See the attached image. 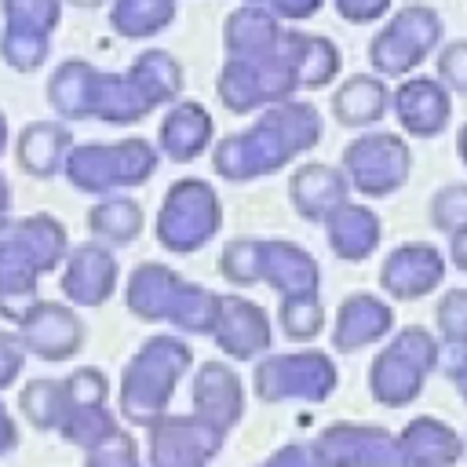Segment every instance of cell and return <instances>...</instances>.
Returning <instances> with one entry per match:
<instances>
[{"instance_id": "8fae6325", "label": "cell", "mask_w": 467, "mask_h": 467, "mask_svg": "<svg viewBox=\"0 0 467 467\" xmlns=\"http://www.w3.org/2000/svg\"><path fill=\"white\" fill-rule=\"evenodd\" d=\"M212 139V117L197 102H179L161 124V142L175 161H193Z\"/></svg>"}, {"instance_id": "3957f363", "label": "cell", "mask_w": 467, "mask_h": 467, "mask_svg": "<svg viewBox=\"0 0 467 467\" xmlns=\"http://www.w3.org/2000/svg\"><path fill=\"white\" fill-rule=\"evenodd\" d=\"M296 88V73L281 51L266 58H226V66L219 69V99L234 113H248L266 102H285Z\"/></svg>"}, {"instance_id": "e0dca14e", "label": "cell", "mask_w": 467, "mask_h": 467, "mask_svg": "<svg viewBox=\"0 0 467 467\" xmlns=\"http://www.w3.org/2000/svg\"><path fill=\"white\" fill-rule=\"evenodd\" d=\"M339 18L350 26H372L390 11V0H332Z\"/></svg>"}, {"instance_id": "9c48e42d", "label": "cell", "mask_w": 467, "mask_h": 467, "mask_svg": "<svg viewBox=\"0 0 467 467\" xmlns=\"http://www.w3.org/2000/svg\"><path fill=\"white\" fill-rule=\"evenodd\" d=\"M387 102H390V91H387V84H383L379 73L376 77L372 73H354V77H347L336 88L332 113L347 128H365V124H372V120L383 117Z\"/></svg>"}, {"instance_id": "5b68a950", "label": "cell", "mask_w": 467, "mask_h": 467, "mask_svg": "<svg viewBox=\"0 0 467 467\" xmlns=\"http://www.w3.org/2000/svg\"><path fill=\"white\" fill-rule=\"evenodd\" d=\"M219 226V204L212 186L186 179L168 190L164 212H161V241L168 248H197L201 241L212 237Z\"/></svg>"}, {"instance_id": "4fadbf2b", "label": "cell", "mask_w": 467, "mask_h": 467, "mask_svg": "<svg viewBox=\"0 0 467 467\" xmlns=\"http://www.w3.org/2000/svg\"><path fill=\"white\" fill-rule=\"evenodd\" d=\"M179 15L175 0H117L109 11V22L120 36H153L168 29Z\"/></svg>"}, {"instance_id": "ba28073f", "label": "cell", "mask_w": 467, "mask_h": 467, "mask_svg": "<svg viewBox=\"0 0 467 467\" xmlns=\"http://www.w3.org/2000/svg\"><path fill=\"white\" fill-rule=\"evenodd\" d=\"M277 51L292 66L299 88H325L339 73V47L328 36L303 33V29H285Z\"/></svg>"}, {"instance_id": "6da1fadb", "label": "cell", "mask_w": 467, "mask_h": 467, "mask_svg": "<svg viewBox=\"0 0 467 467\" xmlns=\"http://www.w3.org/2000/svg\"><path fill=\"white\" fill-rule=\"evenodd\" d=\"M321 135L317 109L306 102H277L270 113H263L248 131L230 135L215 150V168L230 182L255 179L263 171L281 168L288 157L310 150Z\"/></svg>"}, {"instance_id": "2e32d148", "label": "cell", "mask_w": 467, "mask_h": 467, "mask_svg": "<svg viewBox=\"0 0 467 467\" xmlns=\"http://www.w3.org/2000/svg\"><path fill=\"white\" fill-rule=\"evenodd\" d=\"M434 223L445 226V230H456V226H467V186H449L434 197V208H431Z\"/></svg>"}, {"instance_id": "5bb4252c", "label": "cell", "mask_w": 467, "mask_h": 467, "mask_svg": "<svg viewBox=\"0 0 467 467\" xmlns=\"http://www.w3.org/2000/svg\"><path fill=\"white\" fill-rule=\"evenodd\" d=\"M328 230H332L336 252H343V255H365L376 244L379 223H376V215L368 208H347V204H339L336 215H332V223H328Z\"/></svg>"}, {"instance_id": "ffe728a7", "label": "cell", "mask_w": 467, "mask_h": 467, "mask_svg": "<svg viewBox=\"0 0 467 467\" xmlns=\"http://www.w3.org/2000/svg\"><path fill=\"white\" fill-rule=\"evenodd\" d=\"M456 146H460V161L467 164V124L460 128V139H456Z\"/></svg>"}, {"instance_id": "d6986e66", "label": "cell", "mask_w": 467, "mask_h": 467, "mask_svg": "<svg viewBox=\"0 0 467 467\" xmlns=\"http://www.w3.org/2000/svg\"><path fill=\"white\" fill-rule=\"evenodd\" d=\"M452 252H456V263L467 270V226H456V234H452Z\"/></svg>"}, {"instance_id": "7402d4cb", "label": "cell", "mask_w": 467, "mask_h": 467, "mask_svg": "<svg viewBox=\"0 0 467 467\" xmlns=\"http://www.w3.org/2000/svg\"><path fill=\"white\" fill-rule=\"evenodd\" d=\"M244 4H263V0H244Z\"/></svg>"}, {"instance_id": "30bf717a", "label": "cell", "mask_w": 467, "mask_h": 467, "mask_svg": "<svg viewBox=\"0 0 467 467\" xmlns=\"http://www.w3.org/2000/svg\"><path fill=\"white\" fill-rule=\"evenodd\" d=\"M347 193V179L325 164H303L292 175V201L306 219H321L325 212L339 208Z\"/></svg>"}, {"instance_id": "ac0fdd59", "label": "cell", "mask_w": 467, "mask_h": 467, "mask_svg": "<svg viewBox=\"0 0 467 467\" xmlns=\"http://www.w3.org/2000/svg\"><path fill=\"white\" fill-rule=\"evenodd\" d=\"M325 0H263V7H270L281 22H306L321 11Z\"/></svg>"}, {"instance_id": "7a4b0ae2", "label": "cell", "mask_w": 467, "mask_h": 467, "mask_svg": "<svg viewBox=\"0 0 467 467\" xmlns=\"http://www.w3.org/2000/svg\"><path fill=\"white\" fill-rule=\"evenodd\" d=\"M445 22L427 4H409L390 15V22L368 40V62L379 77H405L416 69L438 44H441Z\"/></svg>"}, {"instance_id": "44dd1931", "label": "cell", "mask_w": 467, "mask_h": 467, "mask_svg": "<svg viewBox=\"0 0 467 467\" xmlns=\"http://www.w3.org/2000/svg\"><path fill=\"white\" fill-rule=\"evenodd\" d=\"M69 4H77V7H99L102 0H69Z\"/></svg>"}, {"instance_id": "277c9868", "label": "cell", "mask_w": 467, "mask_h": 467, "mask_svg": "<svg viewBox=\"0 0 467 467\" xmlns=\"http://www.w3.org/2000/svg\"><path fill=\"white\" fill-rule=\"evenodd\" d=\"M343 164H347V175L350 182L361 190V193H390L405 182L409 175V146L398 139V135H361L358 142L347 146L343 153Z\"/></svg>"}, {"instance_id": "52a82bcc", "label": "cell", "mask_w": 467, "mask_h": 467, "mask_svg": "<svg viewBox=\"0 0 467 467\" xmlns=\"http://www.w3.org/2000/svg\"><path fill=\"white\" fill-rule=\"evenodd\" d=\"M390 102H394V113H398L401 128L409 135H420V139L438 135L449 124V109H452L445 84L431 80V77H412V80L398 84Z\"/></svg>"}, {"instance_id": "8992f818", "label": "cell", "mask_w": 467, "mask_h": 467, "mask_svg": "<svg viewBox=\"0 0 467 467\" xmlns=\"http://www.w3.org/2000/svg\"><path fill=\"white\" fill-rule=\"evenodd\" d=\"M281 18L263 4H241L223 18V47L230 58H266L281 47Z\"/></svg>"}, {"instance_id": "9a60e30c", "label": "cell", "mask_w": 467, "mask_h": 467, "mask_svg": "<svg viewBox=\"0 0 467 467\" xmlns=\"http://www.w3.org/2000/svg\"><path fill=\"white\" fill-rule=\"evenodd\" d=\"M438 80L460 95H467V40H452L438 51Z\"/></svg>"}, {"instance_id": "7c38bea8", "label": "cell", "mask_w": 467, "mask_h": 467, "mask_svg": "<svg viewBox=\"0 0 467 467\" xmlns=\"http://www.w3.org/2000/svg\"><path fill=\"white\" fill-rule=\"evenodd\" d=\"M128 77L135 80L139 95L146 99V106H161L168 99H175L182 91V66L168 55V51H146L135 58V66L128 69Z\"/></svg>"}]
</instances>
